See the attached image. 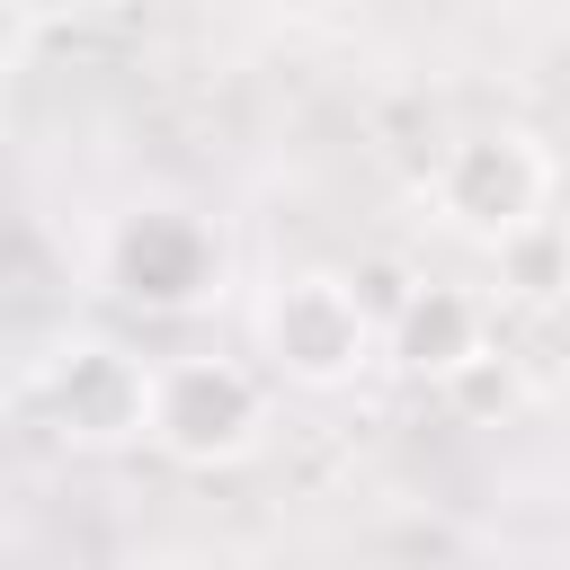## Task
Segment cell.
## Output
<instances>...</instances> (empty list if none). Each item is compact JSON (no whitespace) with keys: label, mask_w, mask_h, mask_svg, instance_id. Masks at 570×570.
<instances>
[{"label":"cell","mask_w":570,"mask_h":570,"mask_svg":"<svg viewBox=\"0 0 570 570\" xmlns=\"http://www.w3.org/2000/svg\"><path fill=\"white\" fill-rule=\"evenodd\" d=\"M276 392L249 356L223 347H187V356H151V401H142V445H160L187 472H232L267 445Z\"/></svg>","instance_id":"6da1fadb"},{"label":"cell","mask_w":570,"mask_h":570,"mask_svg":"<svg viewBox=\"0 0 570 570\" xmlns=\"http://www.w3.org/2000/svg\"><path fill=\"white\" fill-rule=\"evenodd\" d=\"M258 356L294 392H356L383 365V321L356 303L347 267H285L258 294Z\"/></svg>","instance_id":"7a4b0ae2"},{"label":"cell","mask_w":570,"mask_h":570,"mask_svg":"<svg viewBox=\"0 0 570 570\" xmlns=\"http://www.w3.org/2000/svg\"><path fill=\"white\" fill-rule=\"evenodd\" d=\"M98 285L125 303V312H151V321H178V312H205L223 294V240L196 205L178 196H134L107 214L98 232Z\"/></svg>","instance_id":"3957f363"},{"label":"cell","mask_w":570,"mask_h":570,"mask_svg":"<svg viewBox=\"0 0 570 570\" xmlns=\"http://www.w3.org/2000/svg\"><path fill=\"white\" fill-rule=\"evenodd\" d=\"M534 214H552V151H543V134L472 125V134H454L428 160V223L436 232H454L472 249H499Z\"/></svg>","instance_id":"277c9868"},{"label":"cell","mask_w":570,"mask_h":570,"mask_svg":"<svg viewBox=\"0 0 570 570\" xmlns=\"http://www.w3.org/2000/svg\"><path fill=\"white\" fill-rule=\"evenodd\" d=\"M36 401L53 419L62 445L80 454H116L142 436V401H151V356L116 347V338H62L36 374Z\"/></svg>","instance_id":"5b68a950"},{"label":"cell","mask_w":570,"mask_h":570,"mask_svg":"<svg viewBox=\"0 0 570 570\" xmlns=\"http://www.w3.org/2000/svg\"><path fill=\"white\" fill-rule=\"evenodd\" d=\"M490 303L454 276H410V294L383 312V365L410 374V383H454L472 356H490Z\"/></svg>","instance_id":"8992f818"},{"label":"cell","mask_w":570,"mask_h":570,"mask_svg":"<svg viewBox=\"0 0 570 570\" xmlns=\"http://www.w3.org/2000/svg\"><path fill=\"white\" fill-rule=\"evenodd\" d=\"M490 276H499V294L508 303H561L570 294V214H534V223H517L499 249H490Z\"/></svg>","instance_id":"52a82bcc"},{"label":"cell","mask_w":570,"mask_h":570,"mask_svg":"<svg viewBox=\"0 0 570 570\" xmlns=\"http://www.w3.org/2000/svg\"><path fill=\"white\" fill-rule=\"evenodd\" d=\"M445 401H454L463 419H508V410H517V365H508V347L472 356V365L445 383Z\"/></svg>","instance_id":"ba28073f"},{"label":"cell","mask_w":570,"mask_h":570,"mask_svg":"<svg viewBox=\"0 0 570 570\" xmlns=\"http://www.w3.org/2000/svg\"><path fill=\"white\" fill-rule=\"evenodd\" d=\"M27 45H36V18L0 0V71H18V62H27Z\"/></svg>","instance_id":"9c48e42d"}]
</instances>
